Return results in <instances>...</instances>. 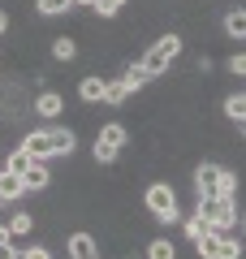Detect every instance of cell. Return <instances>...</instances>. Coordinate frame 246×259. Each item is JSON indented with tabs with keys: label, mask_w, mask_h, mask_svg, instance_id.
<instances>
[{
	"label": "cell",
	"mask_w": 246,
	"mask_h": 259,
	"mask_svg": "<svg viewBox=\"0 0 246 259\" xmlns=\"http://www.w3.org/2000/svg\"><path fill=\"white\" fill-rule=\"evenodd\" d=\"M52 56H56V61H73V56H78L73 39H56V44H52Z\"/></svg>",
	"instance_id": "obj_19"
},
{
	"label": "cell",
	"mask_w": 246,
	"mask_h": 259,
	"mask_svg": "<svg viewBox=\"0 0 246 259\" xmlns=\"http://www.w3.org/2000/svg\"><path fill=\"white\" fill-rule=\"evenodd\" d=\"M13 233H30V216H26V212H18V216L9 221V238H13Z\"/></svg>",
	"instance_id": "obj_21"
},
{
	"label": "cell",
	"mask_w": 246,
	"mask_h": 259,
	"mask_svg": "<svg viewBox=\"0 0 246 259\" xmlns=\"http://www.w3.org/2000/svg\"><path fill=\"white\" fill-rule=\"evenodd\" d=\"M69 259H100L91 233H69Z\"/></svg>",
	"instance_id": "obj_8"
},
{
	"label": "cell",
	"mask_w": 246,
	"mask_h": 259,
	"mask_svg": "<svg viewBox=\"0 0 246 259\" xmlns=\"http://www.w3.org/2000/svg\"><path fill=\"white\" fill-rule=\"evenodd\" d=\"M78 95H82V100H91V104H100L104 100V78H82Z\"/></svg>",
	"instance_id": "obj_12"
},
{
	"label": "cell",
	"mask_w": 246,
	"mask_h": 259,
	"mask_svg": "<svg viewBox=\"0 0 246 259\" xmlns=\"http://www.w3.org/2000/svg\"><path fill=\"white\" fill-rule=\"evenodd\" d=\"M194 186H199V199H233L237 194V177L225 173L220 164H199L194 168Z\"/></svg>",
	"instance_id": "obj_2"
},
{
	"label": "cell",
	"mask_w": 246,
	"mask_h": 259,
	"mask_svg": "<svg viewBox=\"0 0 246 259\" xmlns=\"http://www.w3.org/2000/svg\"><path fill=\"white\" fill-rule=\"evenodd\" d=\"M22 186H26V190H44L48 186V164L44 160H30V168L22 173Z\"/></svg>",
	"instance_id": "obj_9"
},
{
	"label": "cell",
	"mask_w": 246,
	"mask_h": 259,
	"mask_svg": "<svg viewBox=\"0 0 246 259\" xmlns=\"http://www.w3.org/2000/svg\"><path fill=\"white\" fill-rule=\"evenodd\" d=\"M61 108H65V100H61L56 91H44V95L35 100V112H39V117H56Z\"/></svg>",
	"instance_id": "obj_11"
},
{
	"label": "cell",
	"mask_w": 246,
	"mask_h": 259,
	"mask_svg": "<svg viewBox=\"0 0 246 259\" xmlns=\"http://www.w3.org/2000/svg\"><path fill=\"white\" fill-rule=\"evenodd\" d=\"M147 207H151L155 221H177V194H173V186L155 182L151 190H147Z\"/></svg>",
	"instance_id": "obj_6"
},
{
	"label": "cell",
	"mask_w": 246,
	"mask_h": 259,
	"mask_svg": "<svg viewBox=\"0 0 246 259\" xmlns=\"http://www.w3.org/2000/svg\"><path fill=\"white\" fill-rule=\"evenodd\" d=\"M69 5H73V0H39L35 9L44 13V18H56V13H65V9H69Z\"/></svg>",
	"instance_id": "obj_18"
},
{
	"label": "cell",
	"mask_w": 246,
	"mask_h": 259,
	"mask_svg": "<svg viewBox=\"0 0 246 259\" xmlns=\"http://www.w3.org/2000/svg\"><path fill=\"white\" fill-rule=\"evenodd\" d=\"M126 95H134L126 82H104V104H126Z\"/></svg>",
	"instance_id": "obj_13"
},
{
	"label": "cell",
	"mask_w": 246,
	"mask_h": 259,
	"mask_svg": "<svg viewBox=\"0 0 246 259\" xmlns=\"http://www.w3.org/2000/svg\"><path fill=\"white\" fill-rule=\"evenodd\" d=\"M73 5H87V9H95V0H73Z\"/></svg>",
	"instance_id": "obj_26"
},
{
	"label": "cell",
	"mask_w": 246,
	"mask_h": 259,
	"mask_svg": "<svg viewBox=\"0 0 246 259\" xmlns=\"http://www.w3.org/2000/svg\"><path fill=\"white\" fill-rule=\"evenodd\" d=\"M121 147H126V125H117V121H112V125L100 130V139H95V160H100V164H108V160H117Z\"/></svg>",
	"instance_id": "obj_7"
},
{
	"label": "cell",
	"mask_w": 246,
	"mask_h": 259,
	"mask_svg": "<svg viewBox=\"0 0 246 259\" xmlns=\"http://www.w3.org/2000/svg\"><path fill=\"white\" fill-rule=\"evenodd\" d=\"M229 69H233L237 78H246V52H242V56H233V61H229Z\"/></svg>",
	"instance_id": "obj_23"
},
{
	"label": "cell",
	"mask_w": 246,
	"mask_h": 259,
	"mask_svg": "<svg viewBox=\"0 0 246 259\" xmlns=\"http://www.w3.org/2000/svg\"><path fill=\"white\" fill-rule=\"evenodd\" d=\"M177 52H182V39H177V35H164L160 44H155L151 52H147L143 61H138L143 78H155V74H164V69H169V65L177 61Z\"/></svg>",
	"instance_id": "obj_3"
},
{
	"label": "cell",
	"mask_w": 246,
	"mask_h": 259,
	"mask_svg": "<svg viewBox=\"0 0 246 259\" xmlns=\"http://www.w3.org/2000/svg\"><path fill=\"white\" fill-rule=\"evenodd\" d=\"M5 30H9V13H0V35H5Z\"/></svg>",
	"instance_id": "obj_25"
},
{
	"label": "cell",
	"mask_w": 246,
	"mask_h": 259,
	"mask_svg": "<svg viewBox=\"0 0 246 259\" xmlns=\"http://www.w3.org/2000/svg\"><path fill=\"white\" fill-rule=\"evenodd\" d=\"M237 125H242V134H246V121H237Z\"/></svg>",
	"instance_id": "obj_27"
},
{
	"label": "cell",
	"mask_w": 246,
	"mask_h": 259,
	"mask_svg": "<svg viewBox=\"0 0 246 259\" xmlns=\"http://www.w3.org/2000/svg\"><path fill=\"white\" fill-rule=\"evenodd\" d=\"M5 168H9V173H18V177H22V173H26V168H30V156H26V151L18 147V151H13L9 160H5Z\"/></svg>",
	"instance_id": "obj_17"
},
{
	"label": "cell",
	"mask_w": 246,
	"mask_h": 259,
	"mask_svg": "<svg viewBox=\"0 0 246 259\" xmlns=\"http://www.w3.org/2000/svg\"><path fill=\"white\" fill-rule=\"evenodd\" d=\"M18 259H52V255H48L44 246H35V250H26V255H18Z\"/></svg>",
	"instance_id": "obj_24"
},
{
	"label": "cell",
	"mask_w": 246,
	"mask_h": 259,
	"mask_svg": "<svg viewBox=\"0 0 246 259\" xmlns=\"http://www.w3.org/2000/svg\"><path fill=\"white\" fill-rule=\"evenodd\" d=\"M225 117L229 121H246V95H229L225 100Z\"/></svg>",
	"instance_id": "obj_14"
},
{
	"label": "cell",
	"mask_w": 246,
	"mask_h": 259,
	"mask_svg": "<svg viewBox=\"0 0 246 259\" xmlns=\"http://www.w3.org/2000/svg\"><path fill=\"white\" fill-rule=\"evenodd\" d=\"M73 130H35V134H26V143H22V151H26L30 160H52V156H65V151H73Z\"/></svg>",
	"instance_id": "obj_1"
},
{
	"label": "cell",
	"mask_w": 246,
	"mask_h": 259,
	"mask_svg": "<svg viewBox=\"0 0 246 259\" xmlns=\"http://www.w3.org/2000/svg\"><path fill=\"white\" fill-rule=\"evenodd\" d=\"M22 190H26V186H22V177L9 173V168H0V203H5V199H18Z\"/></svg>",
	"instance_id": "obj_10"
},
{
	"label": "cell",
	"mask_w": 246,
	"mask_h": 259,
	"mask_svg": "<svg viewBox=\"0 0 246 259\" xmlns=\"http://www.w3.org/2000/svg\"><path fill=\"white\" fill-rule=\"evenodd\" d=\"M199 216L208 229H233L237 225V207H233V199H199Z\"/></svg>",
	"instance_id": "obj_4"
},
{
	"label": "cell",
	"mask_w": 246,
	"mask_h": 259,
	"mask_svg": "<svg viewBox=\"0 0 246 259\" xmlns=\"http://www.w3.org/2000/svg\"><path fill=\"white\" fill-rule=\"evenodd\" d=\"M194 250H199L203 259H237V255H242V246H237L229 233H220V229L199 233V238H194Z\"/></svg>",
	"instance_id": "obj_5"
},
{
	"label": "cell",
	"mask_w": 246,
	"mask_h": 259,
	"mask_svg": "<svg viewBox=\"0 0 246 259\" xmlns=\"http://www.w3.org/2000/svg\"><path fill=\"white\" fill-rule=\"evenodd\" d=\"M147 259H173V242H169V238H155L151 246H147Z\"/></svg>",
	"instance_id": "obj_16"
},
{
	"label": "cell",
	"mask_w": 246,
	"mask_h": 259,
	"mask_svg": "<svg viewBox=\"0 0 246 259\" xmlns=\"http://www.w3.org/2000/svg\"><path fill=\"white\" fill-rule=\"evenodd\" d=\"M121 5H126V0H95V13H100V18H112V13H121Z\"/></svg>",
	"instance_id": "obj_20"
},
{
	"label": "cell",
	"mask_w": 246,
	"mask_h": 259,
	"mask_svg": "<svg viewBox=\"0 0 246 259\" xmlns=\"http://www.w3.org/2000/svg\"><path fill=\"white\" fill-rule=\"evenodd\" d=\"M242 229H246V216H242Z\"/></svg>",
	"instance_id": "obj_28"
},
{
	"label": "cell",
	"mask_w": 246,
	"mask_h": 259,
	"mask_svg": "<svg viewBox=\"0 0 246 259\" xmlns=\"http://www.w3.org/2000/svg\"><path fill=\"white\" fill-rule=\"evenodd\" d=\"M186 233H190V242H194V238H199V233H208V225H203L199 216H190V221H186Z\"/></svg>",
	"instance_id": "obj_22"
},
{
	"label": "cell",
	"mask_w": 246,
	"mask_h": 259,
	"mask_svg": "<svg viewBox=\"0 0 246 259\" xmlns=\"http://www.w3.org/2000/svg\"><path fill=\"white\" fill-rule=\"evenodd\" d=\"M225 30H229V35H233V39H246V9L229 13V18H225Z\"/></svg>",
	"instance_id": "obj_15"
}]
</instances>
